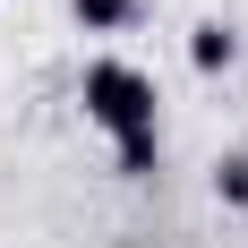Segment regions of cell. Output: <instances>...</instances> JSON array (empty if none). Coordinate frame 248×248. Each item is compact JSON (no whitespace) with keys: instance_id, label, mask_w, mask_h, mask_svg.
<instances>
[{"instance_id":"7a4b0ae2","label":"cell","mask_w":248,"mask_h":248,"mask_svg":"<svg viewBox=\"0 0 248 248\" xmlns=\"http://www.w3.org/2000/svg\"><path fill=\"white\" fill-rule=\"evenodd\" d=\"M188 60H197L205 77H214V69H231V60H240V34H231V26H197V43H188Z\"/></svg>"},{"instance_id":"277c9868","label":"cell","mask_w":248,"mask_h":248,"mask_svg":"<svg viewBox=\"0 0 248 248\" xmlns=\"http://www.w3.org/2000/svg\"><path fill=\"white\" fill-rule=\"evenodd\" d=\"M214 188H223V197H231V205H248V154H231L223 171H214Z\"/></svg>"},{"instance_id":"6da1fadb","label":"cell","mask_w":248,"mask_h":248,"mask_svg":"<svg viewBox=\"0 0 248 248\" xmlns=\"http://www.w3.org/2000/svg\"><path fill=\"white\" fill-rule=\"evenodd\" d=\"M86 111H94L120 146H146L154 137V77L128 69V60H94V69H86Z\"/></svg>"},{"instance_id":"3957f363","label":"cell","mask_w":248,"mask_h":248,"mask_svg":"<svg viewBox=\"0 0 248 248\" xmlns=\"http://www.w3.org/2000/svg\"><path fill=\"white\" fill-rule=\"evenodd\" d=\"M128 17H137V0H77V26L86 34H120Z\"/></svg>"}]
</instances>
